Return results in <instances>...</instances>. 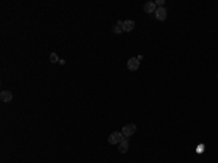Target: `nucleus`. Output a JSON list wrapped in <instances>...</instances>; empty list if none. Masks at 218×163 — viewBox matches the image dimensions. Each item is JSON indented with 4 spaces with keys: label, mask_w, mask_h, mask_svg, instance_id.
Here are the masks:
<instances>
[{
    "label": "nucleus",
    "mask_w": 218,
    "mask_h": 163,
    "mask_svg": "<svg viewBox=\"0 0 218 163\" xmlns=\"http://www.w3.org/2000/svg\"><path fill=\"white\" fill-rule=\"evenodd\" d=\"M124 138H125V137L122 136V133L115 131V133H112V134L108 137V141H109V144H119Z\"/></svg>",
    "instance_id": "obj_1"
},
{
    "label": "nucleus",
    "mask_w": 218,
    "mask_h": 163,
    "mask_svg": "<svg viewBox=\"0 0 218 163\" xmlns=\"http://www.w3.org/2000/svg\"><path fill=\"white\" fill-rule=\"evenodd\" d=\"M137 131V127L134 125V124H127V125H124L122 127V136L125 137V138H128V137H131L134 133Z\"/></svg>",
    "instance_id": "obj_2"
},
{
    "label": "nucleus",
    "mask_w": 218,
    "mask_h": 163,
    "mask_svg": "<svg viewBox=\"0 0 218 163\" xmlns=\"http://www.w3.org/2000/svg\"><path fill=\"white\" fill-rule=\"evenodd\" d=\"M127 67H128V70H131V71H135V70H138V67H140V60H138L137 57L129 58V60H128V63H127Z\"/></svg>",
    "instance_id": "obj_3"
},
{
    "label": "nucleus",
    "mask_w": 218,
    "mask_h": 163,
    "mask_svg": "<svg viewBox=\"0 0 218 163\" xmlns=\"http://www.w3.org/2000/svg\"><path fill=\"white\" fill-rule=\"evenodd\" d=\"M154 13H156V19L160 21V22L166 21V18H167V10H166L164 7H157Z\"/></svg>",
    "instance_id": "obj_4"
},
{
    "label": "nucleus",
    "mask_w": 218,
    "mask_h": 163,
    "mask_svg": "<svg viewBox=\"0 0 218 163\" xmlns=\"http://www.w3.org/2000/svg\"><path fill=\"white\" fill-rule=\"evenodd\" d=\"M122 31L124 32H131L134 28H135V22L134 21H131V19H128V21H125V22H122Z\"/></svg>",
    "instance_id": "obj_5"
},
{
    "label": "nucleus",
    "mask_w": 218,
    "mask_h": 163,
    "mask_svg": "<svg viewBox=\"0 0 218 163\" xmlns=\"http://www.w3.org/2000/svg\"><path fill=\"white\" fill-rule=\"evenodd\" d=\"M0 99H1V102H10L13 99V95L9 90H1L0 92Z\"/></svg>",
    "instance_id": "obj_6"
},
{
    "label": "nucleus",
    "mask_w": 218,
    "mask_h": 163,
    "mask_svg": "<svg viewBox=\"0 0 218 163\" xmlns=\"http://www.w3.org/2000/svg\"><path fill=\"white\" fill-rule=\"evenodd\" d=\"M156 9H157V6H156L154 1H149V3L144 4V12H147V13H154Z\"/></svg>",
    "instance_id": "obj_7"
},
{
    "label": "nucleus",
    "mask_w": 218,
    "mask_h": 163,
    "mask_svg": "<svg viewBox=\"0 0 218 163\" xmlns=\"http://www.w3.org/2000/svg\"><path fill=\"white\" fill-rule=\"evenodd\" d=\"M128 147H129V144H128V140H125V138L118 144V150H119V153H127V151H128Z\"/></svg>",
    "instance_id": "obj_8"
},
{
    "label": "nucleus",
    "mask_w": 218,
    "mask_h": 163,
    "mask_svg": "<svg viewBox=\"0 0 218 163\" xmlns=\"http://www.w3.org/2000/svg\"><path fill=\"white\" fill-rule=\"evenodd\" d=\"M112 31H113L115 34H121V32H124V31H122V26H121V25H118V23H116L115 26L112 28Z\"/></svg>",
    "instance_id": "obj_9"
},
{
    "label": "nucleus",
    "mask_w": 218,
    "mask_h": 163,
    "mask_svg": "<svg viewBox=\"0 0 218 163\" xmlns=\"http://www.w3.org/2000/svg\"><path fill=\"white\" fill-rule=\"evenodd\" d=\"M50 61H51V63H57V61H58V55L55 54V53H53V54L50 55Z\"/></svg>",
    "instance_id": "obj_10"
},
{
    "label": "nucleus",
    "mask_w": 218,
    "mask_h": 163,
    "mask_svg": "<svg viewBox=\"0 0 218 163\" xmlns=\"http://www.w3.org/2000/svg\"><path fill=\"white\" fill-rule=\"evenodd\" d=\"M154 3H156V6H157V7H163V4H164V0H156Z\"/></svg>",
    "instance_id": "obj_11"
},
{
    "label": "nucleus",
    "mask_w": 218,
    "mask_h": 163,
    "mask_svg": "<svg viewBox=\"0 0 218 163\" xmlns=\"http://www.w3.org/2000/svg\"><path fill=\"white\" fill-rule=\"evenodd\" d=\"M217 80H218V76H217Z\"/></svg>",
    "instance_id": "obj_12"
}]
</instances>
